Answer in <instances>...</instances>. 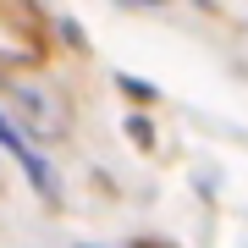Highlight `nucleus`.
Segmentation results:
<instances>
[{"label": "nucleus", "instance_id": "nucleus-4", "mask_svg": "<svg viewBox=\"0 0 248 248\" xmlns=\"http://www.w3.org/2000/svg\"><path fill=\"white\" fill-rule=\"evenodd\" d=\"M133 248H171V243H149V237H143V243H133Z\"/></svg>", "mask_w": 248, "mask_h": 248}, {"label": "nucleus", "instance_id": "nucleus-1", "mask_svg": "<svg viewBox=\"0 0 248 248\" xmlns=\"http://www.w3.org/2000/svg\"><path fill=\"white\" fill-rule=\"evenodd\" d=\"M0 149H11V155H17L22 166H28V177H33V187H39L45 199H55V166H50V160H45V155L33 149V143H28V127H17V122H11L6 110H0Z\"/></svg>", "mask_w": 248, "mask_h": 248}, {"label": "nucleus", "instance_id": "nucleus-3", "mask_svg": "<svg viewBox=\"0 0 248 248\" xmlns=\"http://www.w3.org/2000/svg\"><path fill=\"white\" fill-rule=\"evenodd\" d=\"M127 138H133L138 149H149V143H155V122H149V116H127Z\"/></svg>", "mask_w": 248, "mask_h": 248}, {"label": "nucleus", "instance_id": "nucleus-2", "mask_svg": "<svg viewBox=\"0 0 248 248\" xmlns=\"http://www.w3.org/2000/svg\"><path fill=\"white\" fill-rule=\"evenodd\" d=\"M116 83H122V94L133 99V105H155V83H143V78H127V72H122Z\"/></svg>", "mask_w": 248, "mask_h": 248}]
</instances>
